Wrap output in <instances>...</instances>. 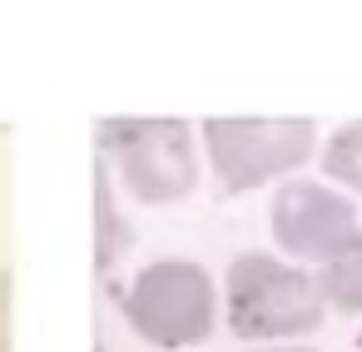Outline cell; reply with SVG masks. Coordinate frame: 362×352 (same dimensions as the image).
<instances>
[{
	"label": "cell",
	"mask_w": 362,
	"mask_h": 352,
	"mask_svg": "<svg viewBox=\"0 0 362 352\" xmlns=\"http://www.w3.org/2000/svg\"><path fill=\"white\" fill-rule=\"evenodd\" d=\"M0 352H11V268H0Z\"/></svg>",
	"instance_id": "9c48e42d"
},
{
	"label": "cell",
	"mask_w": 362,
	"mask_h": 352,
	"mask_svg": "<svg viewBox=\"0 0 362 352\" xmlns=\"http://www.w3.org/2000/svg\"><path fill=\"white\" fill-rule=\"evenodd\" d=\"M100 154L139 204H179L199 184V149L184 119H105Z\"/></svg>",
	"instance_id": "3957f363"
},
{
	"label": "cell",
	"mask_w": 362,
	"mask_h": 352,
	"mask_svg": "<svg viewBox=\"0 0 362 352\" xmlns=\"http://www.w3.org/2000/svg\"><path fill=\"white\" fill-rule=\"evenodd\" d=\"M223 293H228V332L263 347L293 342L322 327V312H327L317 293V273L278 253H238L228 263Z\"/></svg>",
	"instance_id": "6da1fadb"
},
{
	"label": "cell",
	"mask_w": 362,
	"mask_h": 352,
	"mask_svg": "<svg viewBox=\"0 0 362 352\" xmlns=\"http://www.w3.org/2000/svg\"><path fill=\"white\" fill-rule=\"evenodd\" d=\"M204 144L209 164L223 189H258L273 179H288L303 169L317 149V124L293 115V119H204Z\"/></svg>",
	"instance_id": "277c9868"
},
{
	"label": "cell",
	"mask_w": 362,
	"mask_h": 352,
	"mask_svg": "<svg viewBox=\"0 0 362 352\" xmlns=\"http://www.w3.org/2000/svg\"><path fill=\"white\" fill-rule=\"evenodd\" d=\"M322 174L337 179V184H347V189H362V119L342 124L322 144Z\"/></svg>",
	"instance_id": "ba28073f"
},
{
	"label": "cell",
	"mask_w": 362,
	"mask_h": 352,
	"mask_svg": "<svg viewBox=\"0 0 362 352\" xmlns=\"http://www.w3.org/2000/svg\"><path fill=\"white\" fill-rule=\"evenodd\" d=\"M273 243L288 253V263H332L357 238V204L317 179H283L268 204Z\"/></svg>",
	"instance_id": "5b68a950"
},
{
	"label": "cell",
	"mask_w": 362,
	"mask_h": 352,
	"mask_svg": "<svg viewBox=\"0 0 362 352\" xmlns=\"http://www.w3.org/2000/svg\"><path fill=\"white\" fill-rule=\"evenodd\" d=\"M119 307L129 327L154 347H194L218 322L214 278L194 258H154L149 268L134 273Z\"/></svg>",
	"instance_id": "7a4b0ae2"
},
{
	"label": "cell",
	"mask_w": 362,
	"mask_h": 352,
	"mask_svg": "<svg viewBox=\"0 0 362 352\" xmlns=\"http://www.w3.org/2000/svg\"><path fill=\"white\" fill-rule=\"evenodd\" d=\"M95 223H100V248H95V263L100 273L115 268V258L129 248V223H119V209H115V194H110V169L100 164L95 169Z\"/></svg>",
	"instance_id": "52a82bcc"
},
{
	"label": "cell",
	"mask_w": 362,
	"mask_h": 352,
	"mask_svg": "<svg viewBox=\"0 0 362 352\" xmlns=\"http://www.w3.org/2000/svg\"><path fill=\"white\" fill-rule=\"evenodd\" d=\"M317 293H322V303L337 307V312H362V228H357V238H352L332 263H322Z\"/></svg>",
	"instance_id": "8992f818"
},
{
	"label": "cell",
	"mask_w": 362,
	"mask_h": 352,
	"mask_svg": "<svg viewBox=\"0 0 362 352\" xmlns=\"http://www.w3.org/2000/svg\"><path fill=\"white\" fill-rule=\"evenodd\" d=\"M248 352H313V347H293V342H273V347H248Z\"/></svg>",
	"instance_id": "30bf717a"
}]
</instances>
